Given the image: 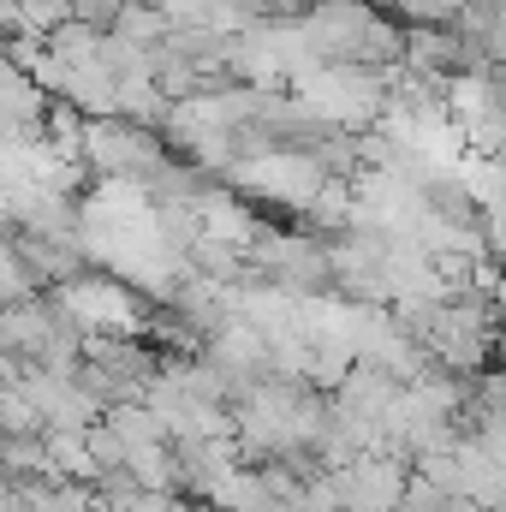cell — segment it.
Returning a JSON list of instances; mask_svg holds the SVG:
<instances>
[{
	"mask_svg": "<svg viewBox=\"0 0 506 512\" xmlns=\"http://www.w3.org/2000/svg\"><path fill=\"white\" fill-rule=\"evenodd\" d=\"M387 6H399V18H429V24H441V18H453L459 12V0H387Z\"/></svg>",
	"mask_w": 506,
	"mask_h": 512,
	"instance_id": "obj_1",
	"label": "cell"
},
{
	"mask_svg": "<svg viewBox=\"0 0 506 512\" xmlns=\"http://www.w3.org/2000/svg\"><path fill=\"white\" fill-rule=\"evenodd\" d=\"M24 6V18H36V24H60V18H72V0H18Z\"/></svg>",
	"mask_w": 506,
	"mask_h": 512,
	"instance_id": "obj_2",
	"label": "cell"
}]
</instances>
